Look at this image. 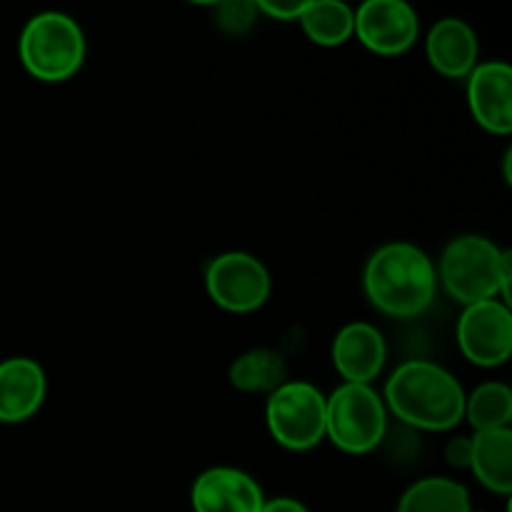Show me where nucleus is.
Listing matches in <instances>:
<instances>
[{
    "instance_id": "f257e3e1",
    "label": "nucleus",
    "mask_w": 512,
    "mask_h": 512,
    "mask_svg": "<svg viewBox=\"0 0 512 512\" xmlns=\"http://www.w3.org/2000/svg\"><path fill=\"white\" fill-rule=\"evenodd\" d=\"M363 290L378 313L398 320L418 318L438 293L435 263L418 245L405 240L385 243L365 263Z\"/></svg>"
},
{
    "instance_id": "f03ea898",
    "label": "nucleus",
    "mask_w": 512,
    "mask_h": 512,
    "mask_svg": "<svg viewBox=\"0 0 512 512\" xmlns=\"http://www.w3.org/2000/svg\"><path fill=\"white\" fill-rule=\"evenodd\" d=\"M383 403L400 423L428 433H448L463 420L465 390L443 365L408 360L385 383Z\"/></svg>"
},
{
    "instance_id": "7ed1b4c3",
    "label": "nucleus",
    "mask_w": 512,
    "mask_h": 512,
    "mask_svg": "<svg viewBox=\"0 0 512 512\" xmlns=\"http://www.w3.org/2000/svg\"><path fill=\"white\" fill-rule=\"evenodd\" d=\"M445 293L463 308L485 300L510 305L512 255L483 235H460L445 245L435 268Z\"/></svg>"
},
{
    "instance_id": "20e7f679",
    "label": "nucleus",
    "mask_w": 512,
    "mask_h": 512,
    "mask_svg": "<svg viewBox=\"0 0 512 512\" xmlns=\"http://www.w3.org/2000/svg\"><path fill=\"white\" fill-rule=\"evenodd\" d=\"M23 68L40 83H65L85 60V35L73 15L45 10L25 23L18 40Z\"/></svg>"
},
{
    "instance_id": "39448f33",
    "label": "nucleus",
    "mask_w": 512,
    "mask_h": 512,
    "mask_svg": "<svg viewBox=\"0 0 512 512\" xmlns=\"http://www.w3.org/2000/svg\"><path fill=\"white\" fill-rule=\"evenodd\" d=\"M388 433V408L373 385L343 383L325 398V438L348 455L378 448Z\"/></svg>"
},
{
    "instance_id": "423d86ee",
    "label": "nucleus",
    "mask_w": 512,
    "mask_h": 512,
    "mask_svg": "<svg viewBox=\"0 0 512 512\" xmlns=\"http://www.w3.org/2000/svg\"><path fill=\"white\" fill-rule=\"evenodd\" d=\"M265 425L280 448L305 453L325 440V395L305 380H288L268 395Z\"/></svg>"
},
{
    "instance_id": "0eeeda50",
    "label": "nucleus",
    "mask_w": 512,
    "mask_h": 512,
    "mask_svg": "<svg viewBox=\"0 0 512 512\" xmlns=\"http://www.w3.org/2000/svg\"><path fill=\"white\" fill-rule=\"evenodd\" d=\"M205 293L218 308L228 313H255L268 303L273 293V278L263 260L250 253H223L205 268Z\"/></svg>"
},
{
    "instance_id": "6e6552de",
    "label": "nucleus",
    "mask_w": 512,
    "mask_h": 512,
    "mask_svg": "<svg viewBox=\"0 0 512 512\" xmlns=\"http://www.w3.org/2000/svg\"><path fill=\"white\" fill-rule=\"evenodd\" d=\"M458 348L478 368H500L512 355V310L503 300H485L463 308Z\"/></svg>"
},
{
    "instance_id": "1a4fd4ad",
    "label": "nucleus",
    "mask_w": 512,
    "mask_h": 512,
    "mask_svg": "<svg viewBox=\"0 0 512 512\" xmlns=\"http://www.w3.org/2000/svg\"><path fill=\"white\" fill-rule=\"evenodd\" d=\"M418 33V13L405 0H368L355 8V38L375 55L408 53Z\"/></svg>"
},
{
    "instance_id": "9d476101",
    "label": "nucleus",
    "mask_w": 512,
    "mask_h": 512,
    "mask_svg": "<svg viewBox=\"0 0 512 512\" xmlns=\"http://www.w3.org/2000/svg\"><path fill=\"white\" fill-rule=\"evenodd\" d=\"M468 108L493 135L512 133V68L503 60L478 63L468 75Z\"/></svg>"
},
{
    "instance_id": "9b49d317",
    "label": "nucleus",
    "mask_w": 512,
    "mask_h": 512,
    "mask_svg": "<svg viewBox=\"0 0 512 512\" xmlns=\"http://www.w3.org/2000/svg\"><path fill=\"white\" fill-rule=\"evenodd\" d=\"M190 505L193 512H260L265 495L253 475L220 465L195 478Z\"/></svg>"
},
{
    "instance_id": "f8f14e48",
    "label": "nucleus",
    "mask_w": 512,
    "mask_h": 512,
    "mask_svg": "<svg viewBox=\"0 0 512 512\" xmlns=\"http://www.w3.org/2000/svg\"><path fill=\"white\" fill-rule=\"evenodd\" d=\"M388 360L383 333L370 323H350L333 340V365L345 383L373 385Z\"/></svg>"
},
{
    "instance_id": "ddd939ff",
    "label": "nucleus",
    "mask_w": 512,
    "mask_h": 512,
    "mask_svg": "<svg viewBox=\"0 0 512 512\" xmlns=\"http://www.w3.org/2000/svg\"><path fill=\"white\" fill-rule=\"evenodd\" d=\"M48 393L45 370L33 358L0 363V423L18 425L33 418Z\"/></svg>"
},
{
    "instance_id": "4468645a",
    "label": "nucleus",
    "mask_w": 512,
    "mask_h": 512,
    "mask_svg": "<svg viewBox=\"0 0 512 512\" xmlns=\"http://www.w3.org/2000/svg\"><path fill=\"white\" fill-rule=\"evenodd\" d=\"M425 55L428 63L445 78H468L478 65V35L465 20L440 18L425 38Z\"/></svg>"
},
{
    "instance_id": "2eb2a0df",
    "label": "nucleus",
    "mask_w": 512,
    "mask_h": 512,
    "mask_svg": "<svg viewBox=\"0 0 512 512\" xmlns=\"http://www.w3.org/2000/svg\"><path fill=\"white\" fill-rule=\"evenodd\" d=\"M470 470L483 488L495 495L512 493V430L475 433Z\"/></svg>"
},
{
    "instance_id": "dca6fc26",
    "label": "nucleus",
    "mask_w": 512,
    "mask_h": 512,
    "mask_svg": "<svg viewBox=\"0 0 512 512\" xmlns=\"http://www.w3.org/2000/svg\"><path fill=\"white\" fill-rule=\"evenodd\" d=\"M298 23L315 45L338 48L355 35V10L343 0H308Z\"/></svg>"
},
{
    "instance_id": "f3484780",
    "label": "nucleus",
    "mask_w": 512,
    "mask_h": 512,
    "mask_svg": "<svg viewBox=\"0 0 512 512\" xmlns=\"http://www.w3.org/2000/svg\"><path fill=\"white\" fill-rule=\"evenodd\" d=\"M230 385L240 393H273L288 383V365L278 350L253 348L238 355L230 365Z\"/></svg>"
},
{
    "instance_id": "a211bd4d",
    "label": "nucleus",
    "mask_w": 512,
    "mask_h": 512,
    "mask_svg": "<svg viewBox=\"0 0 512 512\" xmlns=\"http://www.w3.org/2000/svg\"><path fill=\"white\" fill-rule=\"evenodd\" d=\"M470 493L465 485L435 475L410 485L398 503V512H470Z\"/></svg>"
},
{
    "instance_id": "6ab92c4d",
    "label": "nucleus",
    "mask_w": 512,
    "mask_h": 512,
    "mask_svg": "<svg viewBox=\"0 0 512 512\" xmlns=\"http://www.w3.org/2000/svg\"><path fill=\"white\" fill-rule=\"evenodd\" d=\"M463 418L473 425L475 433L508 430L512 423V390L505 383H483L465 395Z\"/></svg>"
},
{
    "instance_id": "aec40b11",
    "label": "nucleus",
    "mask_w": 512,
    "mask_h": 512,
    "mask_svg": "<svg viewBox=\"0 0 512 512\" xmlns=\"http://www.w3.org/2000/svg\"><path fill=\"white\" fill-rule=\"evenodd\" d=\"M258 18V8L253 0H228V3L215 5V23L223 33L243 35L248 33Z\"/></svg>"
},
{
    "instance_id": "412c9836",
    "label": "nucleus",
    "mask_w": 512,
    "mask_h": 512,
    "mask_svg": "<svg viewBox=\"0 0 512 512\" xmlns=\"http://www.w3.org/2000/svg\"><path fill=\"white\" fill-rule=\"evenodd\" d=\"M305 3L308 0H260V3H255V8H258V13L268 15V18L290 23V20H300Z\"/></svg>"
},
{
    "instance_id": "4be33fe9",
    "label": "nucleus",
    "mask_w": 512,
    "mask_h": 512,
    "mask_svg": "<svg viewBox=\"0 0 512 512\" xmlns=\"http://www.w3.org/2000/svg\"><path fill=\"white\" fill-rule=\"evenodd\" d=\"M470 458H473V440L470 438H453L445 445V460H448L453 468H470Z\"/></svg>"
},
{
    "instance_id": "5701e85b",
    "label": "nucleus",
    "mask_w": 512,
    "mask_h": 512,
    "mask_svg": "<svg viewBox=\"0 0 512 512\" xmlns=\"http://www.w3.org/2000/svg\"><path fill=\"white\" fill-rule=\"evenodd\" d=\"M260 512H310V510L295 498H275V500H265L263 510Z\"/></svg>"
},
{
    "instance_id": "b1692460",
    "label": "nucleus",
    "mask_w": 512,
    "mask_h": 512,
    "mask_svg": "<svg viewBox=\"0 0 512 512\" xmlns=\"http://www.w3.org/2000/svg\"><path fill=\"white\" fill-rule=\"evenodd\" d=\"M470 512H480V510H470Z\"/></svg>"
}]
</instances>
